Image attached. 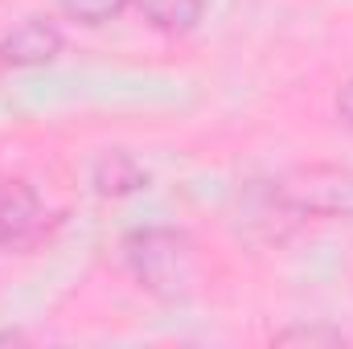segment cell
Segmentation results:
<instances>
[{"instance_id": "3", "label": "cell", "mask_w": 353, "mask_h": 349, "mask_svg": "<svg viewBox=\"0 0 353 349\" xmlns=\"http://www.w3.org/2000/svg\"><path fill=\"white\" fill-rule=\"evenodd\" d=\"M62 46L66 37L50 17H29L0 37V62L4 66H46L62 54Z\"/></svg>"}, {"instance_id": "1", "label": "cell", "mask_w": 353, "mask_h": 349, "mask_svg": "<svg viewBox=\"0 0 353 349\" xmlns=\"http://www.w3.org/2000/svg\"><path fill=\"white\" fill-rule=\"evenodd\" d=\"M123 263L136 283L161 300H185L197 283L193 239L176 226H144L123 239Z\"/></svg>"}, {"instance_id": "9", "label": "cell", "mask_w": 353, "mask_h": 349, "mask_svg": "<svg viewBox=\"0 0 353 349\" xmlns=\"http://www.w3.org/2000/svg\"><path fill=\"white\" fill-rule=\"evenodd\" d=\"M337 115H341V119L353 128V79H350L341 90H337Z\"/></svg>"}, {"instance_id": "2", "label": "cell", "mask_w": 353, "mask_h": 349, "mask_svg": "<svg viewBox=\"0 0 353 349\" xmlns=\"http://www.w3.org/2000/svg\"><path fill=\"white\" fill-rule=\"evenodd\" d=\"M267 201L288 218H353V169L300 165L267 185Z\"/></svg>"}, {"instance_id": "4", "label": "cell", "mask_w": 353, "mask_h": 349, "mask_svg": "<svg viewBox=\"0 0 353 349\" xmlns=\"http://www.w3.org/2000/svg\"><path fill=\"white\" fill-rule=\"evenodd\" d=\"M46 226L41 201L25 181L0 177V247H29Z\"/></svg>"}, {"instance_id": "7", "label": "cell", "mask_w": 353, "mask_h": 349, "mask_svg": "<svg viewBox=\"0 0 353 349\" xmlns=\"http://www.w3.org/2000/svg\"><path fill=\"white\" fill-rule=\"evenodd\" d=\"M123 8H128V0H62V12L79 25H90V29L115 21Z\"/></svg>"}, {"instance_id": "6", "label": "cell", "mask_w": 353, "mask_h": 349, "mask_svg": "<svg viewBox=\"0 0 353 349\" xmlns=\"http://www.w3.org/2000/svg\"><path fill=\"white\" fill-rule=\"evenodd\" d=\"M136 8L144 12L148 25H157L165 33H189V29H197L205 0H136Z\"/></svg>"}, {"instance_id": "5", "label": "cell", "mask_w": 353, "mask_h": 349, "mask_svg": "<svg viewBox=\"0 0 353 349\" xmlns=\"http://www.w3.org/2000/svg\"><path fill=\"white\" fill-rule=\"evenodd\" d=\"M148 185V173L140 169V161L132 157V152H123V148H111V152H103L99 161H94V189L103 193V197H128V193H136V189H144Z\"/></svg>"}, {"instance_id": "8", "label": "cell", "mask_w": 353, "mask_h": 349, "mask_svg": "<svg viewBox=\"0 0 353 349\" xmlns=\"http://www.w3.org/2000/svg\"><path fill=\"white\" fill-rule=\"evenodd\" d=\"M292 341H308V346H312V341H329V346H341L345 337H341L337 329H316V325H312V329L296 325V329H283V333H275V346H292Z\"/></svg>"}]
</instances>
